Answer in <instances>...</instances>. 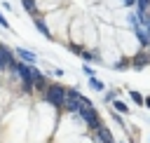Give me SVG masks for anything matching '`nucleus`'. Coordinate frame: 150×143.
I'll list each match as a JSON object with an SVG mask.
<instances>
[{"label": "nucleus", "mask_w": 150, "mask_h": 143, "mask_svg": "<svg viewBox=\"0 0 150 143\" xmlns=\"http://www.w3.org/2000/svg\"><path fill=\"white\" fill-rule=\"evenodd\" d=\"M148 63H150V47H143V52L131 61V68H143Z\"/></svg>", "instance_id": "f257e3e1"}, {"label": "nucleus", "mask_w": 150, "mask_h": 143, "mask_svg": "<svg viewBox=\"0 0 150 143\" xmlns=\"http://www.w3.org/2000/svg\"><path fill=\"white\" fill-rule=\"evenodd\" d=\"M14 52H16V54L23 59V63H30V66H35V63H38V59H35V56H33V52H28V49H23V47H16Z\"/></svg>", "instance_id": "f03ea898"}, {"label": "nucleus", "mask_w": 150, "mask_h": 143, "mask_svg": "<svg viewBox=\"0 0 150 143\" xmlns=\"http://www.w3.org/2000/svg\"><path fill=\"white\" fill-rule=\"evenodd\" d=\"M112 108H115L117 113H122V115H129V113H131V110H129V105H127L124 101H117V98L112 101Z\"/></svg>", "instance_id": "7ed1b4c3"}, {"label": "nucleus", "mask_w": 150, "mask_h": 143, "mask_svg": "<svg viewBox=\"0 0 150 143\" xmlns=\"http://www.w3.org/2000/svg\"><path fill=\"white\" fill-rule=\"evenodd\" d=\"M129 96H131V101H134L138 108L145 103V96H141V91H136V89H131V91H129Z\"/></svg>", "instance_id": "20e7f679"}, {"label": "nucleus", "mask_w": 150, "mask_h": 143, "mask_svg": "<svg viewBox=\"0 0 150 143\" xmlns=\"http://www.w3.org/2000/svg\"><path fill=\"white\" fill-rule=\"evenodd\" d=\"M89 84H91L94 89H98V91H103V89H105V84H103L101 80H96V77H89Z\"/></svg>", "instance_id": "39448f33"}, {"label": "nucleus", "mask_w": 150, "mask_h": 143, "mask_svg": "<svg viewBox=\"0 0 150 143\" xmlns=\"http://www.w3.org/2000/svg\"><path fill=\"white\" fill-rule=\"evenodd\" d=\"M0 26H2V28H7V30H12V26H9V21L5 19V14H2V12H0Z\"/></svg>", "instance_id": "423d86ee"}, {"label": "nucleus", "mask_w": 150, "mask_h": 143, "mask_svg": "<svg viewBox=\"0 0 150 143\" xmlns=\"http://www.w3.org/2000/svg\"><path fill=\"white\" fill-rule=\"evenodd\" d=\"M143 105H145V108L150 110V96H145V103H143Z\"/></svg>", "instance_id": "0eeeda50"}]
</instances>
